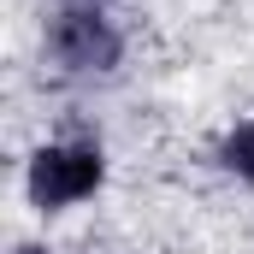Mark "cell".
Returning <instances> with one entry per match:
<instances>
[{
	"label": "cell",
	"mask_w": 254,
	"mask_h": 254,
	"mask_svg": "<svg viewBox=\"0 0 254 254\" xmlns=\"http://www.w3.org/2000/svg\"><path fill=\"white\" fill-rule=\"evenodd\" d=\"M83 6H113V0H83Z\"/></svg>",
	"instance_id": "obj_5"
},
{
	"label": "cell",
	"mask_w": 254,
	"mask_h": 254,
	"mask_svg": "<svg viewBox=\"0 0 254 254\" xmlns=\"http://www.w3.org/2000/svg\"><path fill=\"white\" fill-rule=\"evenodd\" d=\"M12 254H54V249H48V243H30V237H24V243H12Z\"/></svg>",
	"instance_id": "obj_4"
},
{
	"label": "cell",
	"mask_w": 254,
	"mask_h": 254,
	"mask_svg": "<svg viewBox=\"0 0 254 254\" xmlns=\"http://www.w3.org/2000/svg\"><path fill=\"white\" fill-rule=\"evenodd\" d=\"M107 190V148L89 142V136H54L42 148H30L24 160V201L54 219V213H71L83 201Z\"/></svg>",
	"instance_id": "obj_1"
},
{
	"label": "cell",
	"mask_w": 254,
	"mask_h": 254,
	"mask_svg": "<svg viewBox=\"0 0 254 254\" xmlns=\"http://www.w3.org/2000/svg\"><path fill=\"white\" fill-rule=\"evenodd\" d=\"M125 24L113 18V6H83V0H60L42 24V54L54 60L65 77H113L125 65Z\"/></svg>",
	"instance_id": "obj_2"
},
{
	"label": "cell",
	"mask_w": 254,
	"mask_h": 254,
	"mask_svg": "<svg viewBox=\"0 0 254 254\" xmlns=\"http://www.w3.org/2000/svg\"><path fill=\"white\" fill-rule=\"evenodd\" d=\"M213 160H219L225 178H237L243 190H254V113H249V119H237V125H225Z\"/></svg>",
	"instance_id": "obj_3"
}]
</instances>
